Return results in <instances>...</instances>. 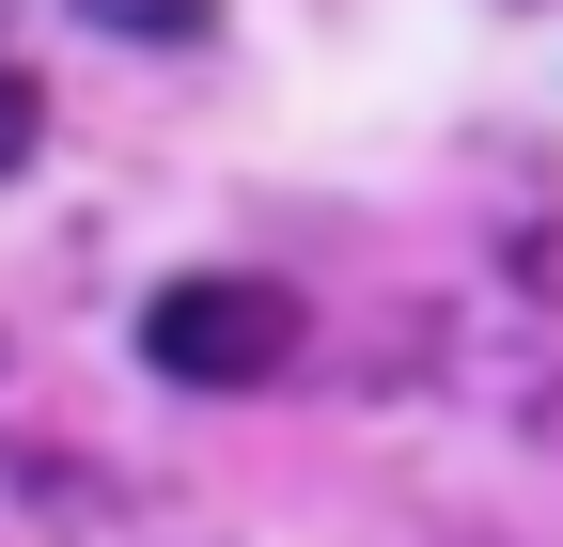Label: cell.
Wrapping results in <instances>:
<instances>
[{
  "label": "cell",
  "mask_w": 563,
  "mask_h": 547,
  "mask_svg": "<svg viewBox=\"0 0 563 547\" xmlns=\"http://www.w3.org/2000/svg\"><path fill=\"white\" fill-rule=\"evenodd\" d=\"M298 282H251V266H188V282L141 298V360H157L173 391H266L282 360H298Z\"/></svg>",
  "instance_id": "obj_1"
},
{
  "label": "cell",
  "mask_w": 563,
  "mask_h": 547,
  "mask_svg": "<svg viewBox=\"0 0 563 547\" xmlns=\"http://www.w3.org/2000/svg\"><path fill=\"white\" fill-rule=\"evenodd\" d=\"M32 142H47V94H32V63H0V172H16Z\"/></svg>",
  "instance_id": "obj_3"
},
{
  "label": "cell",
  "mask_w": 563,
  "mask_h": 547,
  "mask_svg": "<svg viewBox=\"0 0 563 547\" xmlns=\"http://www.w3.org/2000/svg\"><path fill=\"white\" fill-rule=\"evenodd\" d=\"M95 32H125V47H203L220 32V0H79Z\"/></svg>",
  "instance_id": "obj_2"
}]
</instances>
